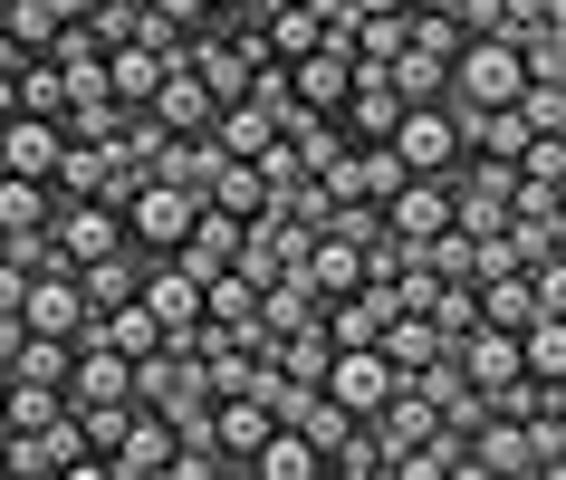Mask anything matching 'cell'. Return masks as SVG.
<instances>
[{
	"label": "cell",
	"instance_id": "obj_25",
	"mask_svg": "<svg viewBox=\"0 0 566 480\" xmlns=\"http://www.w3.org/2000/svg\"><path fill=\"white\" fill-rule=\"evenodd\" d=\"M327 471L336 480H394V442L375 432V422H346V442L327 451Z\"/></svg>",
	"mask_w": 566,
	"mask_h": 480
},
{
	"label": "cell",
	"instance_id": "obj_17",
	"mask_svg": "<svg viewBox=\"0 0 566 480\" xmlns=\"http://www.w3.org/2000/svg\"><path fill=\"white\" fill-rule=\"evenodd\" d=\"M154 116L174 125V135H211V116H221V96L202 87V67H164V87H154Z\"/></svg>",
	"mask_w": 566,
	"mask_h": 480
},
{
	"label": "cell",
	"instance_id": "obj_51",
	"mask_svg": "<svg viewBox=\"0 0 566 480\" xmlns=\"http://www.w3.org/2000/svg\"><path fill=\"white\" fill-rule=\"evenodd\" d=\"M557 211H566V182H557Z\"/></svg>",
	"mask_w": 566,
	"mask_h": 480
},
{
	"label": "cell",
	"instance_id": "obj_18",
	"mask_svg": "<svg viewBox=\"0 0 566 480\" xmlns=\"http://www.w3.org/2000/svg\"><path fill=\"white\" fill-rule=\"evenodd\" d=\"M279 135H289V145H298V164H307V174H327L336 154L356 145V135H346V116H336V106H289V116H279Z\"/></svg>",
	"mask_w": 566,
	"mask_h": 480
},
{
	"label": "cell",
	"instance_id": "obj_8",
	"mask_svg": "<svg viewBox=\"0 0 566 480\" xmlns=\"http://www.w3.org/2000/svg\"><path fill=\"white\" fill-rule=\"evenodd\" d=\"M317 182H327L336 202H394V192L413 182V164H403L394 145H346V154H336V164H327Z\"/></svg>",
	"mask_w": 566,
	"mask_h": 480
},
{
	"label": "cell",
	"instance_id": "obj_48",
	"mask_svg": "<svg viewBox=\"0 0 566 480\" xmlns=\"http://www.w3.org/2000/svg\"><path fill=\"white\" fill-rule=\"evenodd\" d=\"M0 471H10V422H0Z\"/></svg>",
	"mask_w": 566,
	"mask_h": 480
},
{
	"label": "cell",
	"instance_id": "obj_42",
	"mask_svg": "<svg viewBox=\"0 0 566 480\" xmlns=\"http://www.w3.org/2000/svg\"><path fill=\"white\" fill-rule=\"evenodd\" d=\"M20 346H30V317H20V307H0V365L20 356Z\"/></svg>",
	"mask_w": 566,
	"mask_h": 480
},
{
	"label": "cell",
	"instance_id": "obj_13",
	"mask_svg": "<svg viewBox=\"0 0 566 480\" xmlns=\"http://www.w3.org/2000/svg\"><path fill=\"white\" fill-rule=\"evenodd\" d=\"M385 231H403L413 250H422V240H442V231H451V174H413V182L385 202Z\"/></svg>",
	"mask_w": 566,
	"mask_h": 480
},
{
	"label": "cell",
	"instance_id": "obj_33",
	"mask_svg": "<svg viewBox=\"0 0 566 480\" xmlns=\"http://www.w3.org/2000/svg\"><path fill=\"white\" fill-rule=\"evenodd\" d=\"M394 87H403V106H442V96H451V59L403 49V59H394Z\"/></svg>",
	"mask_w": 566,
	"mask_h": 480
},
{
	"label": "cell",
	"instance_id": "obj_43",
	"mask_svg": "<svg viewBox=\"0 0 566 480\" xmlns=\"http://www.w3.org/2000/svg\"><path fill=\"white\" fill-rule=\"evenodd\" d=\"M30 59H39V49H20V39L0 30V87H20V67H30Z\"/></svg>",
	"mask_w": 566,
	"mask_h": 480
},
{
	"label": "cell",
	"instance_id": "obj_45",
	"mask_svg": "<svg viewBox=\"0 0 566 480\" xmlns=\"http://www.w3.org/2000/svg\"><path fill=\"white\" fill-rule=\"evenodd\" d=\"M49 20H59V30H77V20H96V0H49Z\"/></svg>",
	"mask_w": 566,
	"mask_h": 480
},
{
	"label": "cell",
	"instance_id": "obj_20",
	"mask_svg": "<svg viewBox=\"0 0 566 480\" xmlns=\"http://www.w3.org/2000/svg\"><path fill=\"white\" fill-rule=\"evenodd\" d=\"M250 480H327V451L307 442L298 422H279V432L260 442V461H250Z\"/></svg>",
	"mask_w": 566,
	"mask_h": 480
},
{
	"label": "cell",
	"instance_id": "obj_3",
	"mask_svg": "<svg viewBox=\"0 0 566 480\" xmlns=\"http://www.w3.org/2000/svg\"><path fill=\"white\" fill-rule=\"evenodd\" d=\"M394 154H403L413 174H451V164L471 154V106H461V96H442V106H403Z\"/></svg>",
	"mask_w": 566,
	"mask_h": 480
},
{
	"label": "cell",
	"instance_id": "obj_16",
	"mask_svg": "<svg viewBox=\"0 0 566 480\" xmlns=\"http://www.w3.org/2000/svg\"><path fill=\"white\" fill-rule=\"evenodd\" d=\"M240 231H250V221H231L221 202H202V221H192V240H182L174 260L192 279H221V270H240Z\"/></svg>",
	"mask_w": 566,
	"mask_h": 480
},
{
	"label": "cell",
	"instance_id": "obj_47",
	"mask_svg": "<svg viewBox=\"0 0 566 480\" xmlns=\"http://www.w3.org/2000/svg\"><path fill=\"white\" fill-rule=\"evenodd\" d=\"M0 414H10V365H0Z\"/></svg>",
	"mask_w": 566,
	"mask_h": 480
},
{
	"label": "cell",
	"instance_id": "obj_50",
	"mask_svg": "<svg viewBox=\"0 0 566 480\" xmlns=\"http://www.w3.org/2000/svg\"><path fill=\"white\" fill-rule=\"evenodd\" d=\"M211 10H240V0H211Z\"/></svg>",
	"mask_w": 566,
	"mask_h": 480
},
{
	"label": "cell",
	"instance_id": "obj_41",
	"mask_svg": "<svg viewBox=\"0 0 566 480\" xmlns=\"http://www.w3.org/2000/svg\"><path fill=\"white\" fill-rule=\"evenodd\" d=\"M154 10H164V20H174V30H211V20H221V10H211V0H154Z\"/></svg>",
	"mask_w": 566,
	"mask_h": 480
},
{
	"label": "cell",
	"instance_id": "obj_23",
	"mask_svg": "<svg viewBox=\"0 0 566 480\" xmlns=\"http://www.w3.org/2000/svg\"><path fill=\"white\" fill-rule=\"evenodd\" d=\"M145 299H154L164 327H192V317H202V279L182 270V260H154V270H145Z\"/></svg>",
	"mask_w": 566,
	"mask_h": 480
},
{
	"label": "cell",
	"instance_id": "obj_40",
	"mask_svg": "<svg viewBox=\"0 0 566 480\" xmlns=\"http://www.w3.org/2000/svg\"><path fill=\"white\" fill-rule=\"evenodd\" d=\"M260 174H269V192H289V182H298V174H307V164H298V145H289V135H279V145H269V154H260Z\"/></svg>",
	"mask_w": 566,
	"mask_h": 480
},
{
	"label": "cell",
	"instance_id": "obj_24",
	"mask_svg": "<svg viewBox=\"0 0 566 480\" xmlns=\"http://www.w3.org/2000/svg\"><path fill=\"white\" fill-rule=\"evenodd\" d=\"M211 135H221V154H269L279 145V116H269L260 96H231V106L211 116Z\"/></svg>",
	"mask_w": 566,
	"mask_h": 480
},
{
	"label": "cell",
	"instance_id": "obj_11",
	"mask_svg": "<svg viewBox=\"0 0 566 480\" xmlns=\"http://www.w3.org/2000/svg\"><path fill=\"white\" fill-rule=\"evenodd\" d=\"M174 471V414H154V404H135V422H125V442L106 451V480H164Z\"/></svg>",
	"mask_w": 566,
	"mask_h": 480
},
{
	"label": "cell",
	"instance_id": "obj_39",
	"mask_svg": "<svg viewBox=\"0 0 566 480\" xmlns=\"http://www.w3.org/2000/svg\"><path fill=\"white\" fill-rule=\"evenodd\" d=\"M518 174L528 182H566V135H537V145L518 154Z\"/></svg>",
	"mask_w": 566,
	"mask_h": 480
},
{
	"label": "cell",
	"instance_id": "obj_2",
	"mask_svg": "<svg viewBox=\"0 0 566 480\" xmlns=\"http://www.w3.org/2000/svg\"><path fill=\"white\" fill-rule=\"evenodd\" d=\"M451 96H461V106H518V96H528V59H518V39H461V59H451Z\"/></svg>",
	"mask_w": 566,
	"mask_h": 480
},
{
	"label": "cell",
	"instance_id": "obj_37",
	"mask_svg": "<svg viewBox=\"0 0 566 480\" xmlns=\"http://www.w3.org/2000/svg\"><path fill=\"white\" fill-rule=\"evenodd\" d=\"M528 299H537V317H566V250L528 270Z\"/></svg>",
	"mask_w": 566,
	"mask_h": 480
},
{
	"label": "cell",
	"instance_id": "obj_22",
	"mask_svg": "<svg viewBox=\"0 0 566 480\" xmlns=\"http://www.w3.org/2000/svg\"><path fill=\"white\" fill-rule=\"evenodd\" d=\"M528 145H537L528 106H471V154H490V164H518Z\"/></svg>",
	"mask_w": 566,
	"mask_h": 480
},
{
	"label": "cell",
	"instance_id": "obj_6",
	"mask_svg": "<svg viewBox=\"0 0 566 480\" xmlns=\"http://www.w3.org/2000/svg\"><path fill=\"white\" fill-rule=\"evenodd\" d=\"M327 394H336V404H346L356 422H375V414L394 404V394H403V365H394L385 346H336V365H327Z\"/></svg>",
	"mask_w": 566,
	"mask_h": 480
},
{
	"label": "cell",
	"instance_id": "obj_26",
	"mask_svg": "<svg viewBox=\"0 0 566 480\" xmlns=\"http://www.w3.org/2000/svg\"><path fill=\"white\" fill-rule=\"evenodd\" d=\"M480 317L509 336H528L537 327V299H528V270H500V279H480Z\"/></svg>",
	"mask_w": 566,
	"mask_h": 480
},
{
	"label": "cell",
	"instance_id": "obj_36",
	"mask_svg": "<svg viewBox=\"0 0 566 480\" xmlns=\"http://www.w3.org/2000/svg\"><path fill=\"white\" fill-rule=\"evenodd\" d=\"M518 356H528V375H547V385H566V317H537V327L518 336Z\"/></svg>",
	"mask_w": 566,
	"mask_h": 480
},
{
	"label": "cell",
	"instance_id": "obj_21",
	"mask_svg": "<svg viewBox=\"0 0 566 480\" xmlns=\"http://www.w3.org/2000/svg\"><path fill=\"white\" fill-rule=\"evenodd\" d=\"M221 164H231V154H221V135H174L154 174H164V182H182V192H202V202H211V182H221Z\"/></svg>",
	"mask_w": 566,
	"mask_h": 480
},
{
	"label": "cell",
	"instance_id": "obj_49",
	"mask_svg": "<svg viewBox=\"0 0 566 480\" xmlns=\"http://www.w3.org/2000/svg\"><path fill=\"white\" fill-rule=\"evenodd\" d=\"M413 10H461V0H413Z\"/></svg>",
	"mask_w": 566,
	"mask_h": 480
},
{
	"label": "cell",
	"instance_id": "obj_15",
	"mask_svg": "<svg viewBox=\"0 0 566 480\" xmlns=\"http://www.w3.org/2000/svg\"><path fill=\"white\" fill-rule=\"evenodd\" d=\"M394 480H471V432L461 422H432L422 442L394 451Z\"/></svg>",
	"mask_w": 566,
	"mask_h": 480
},
{
	"label": "cell",
	"instance_id": "obj_44",
	"mask_svg": "<svg viewBox=\"0 0 566 480\" xmlns=\"http://www.w3.org/2000/svg\"><path fill=\"white\" fill-rule=\"evenodd\" d=\"M20 299H30V270H20V260L0 250V307H20Z\"/></svg>",
	"mask_w": 566,
	"mask_h": 480
},
{
	"label": "cell",
	"instance_id": "obj_4",
	"mask_svg": "<svg viewBox=\"0 0 566 480\" xmlns=\"http://www.w3.org/2000/svg\"><path fill=\"white\" fill-rule=\"evenodd\" d=\"M192 221H202V192H182V182H164V174L125 202V240H135L145 260H174L182 240H192Z\"/></svg>",
	"mask_w": 566,
	"mask_h": 480
},
{
	"label": "cell",
	"instance_id": "obj_7",
	"mask_svg": "<svg viewBox=\"0 0 566 480\" xmlns=\"http://www.w3.org/2000/svg\"><path fill=\"white\" fill-rule=\"evenodd\" d=\"M20 317H30L39 336H67V346H87V336H96V299H87V279H77V270H39L30 299H20Z\"/></svg>",
	"mask_w": 566,
	"mask_h": 480
},
{
	"label": "cell",
	"instance_id": "obj_5",
	"mask_svg": "<svg viewBox=\"0 0 566 480\" xmlns=\"http://www.w3.org/2000/svg\"><path fill=\"white\" fill-rule=\"evenodd\" d=\"M59 260L67 270H87V260H106V250H125V202H106V192H59Z\"/></svg>",
	"mask_w": 566,
	"mask_h": 480
},
{
	"label": "cell",
	"instance_id": "obj_31",
	"mask_svg": "<svg viewBox=\"0 0 566 480\" xmlns=\"http://www.w3.org/2000/svg\"><path fill=\"white\" fill-rule=\"evenodd\" d=\"M442 346H451V336L432 327L422 307H403V317H394V327H385V356L403 365V375H413V365H432V356H442Z\"/></svg>",
	"mask_w": 566,
	"mask_h": 480
},
{
	"label": "cell",
	"instance_id": "obj_9",
	"mask_svg": "<svg viewBox=\"0 0 566 480\" xmlns=\"http://www.w3.org/2000/svg\"><path fill=\"white\" fill-rule=\"evenodd\" d=\"M59 154H67V116H0V174H30V182H59Z\"/></svg>",
	"mask_w": 566,
	"mask_h": 480
},
{
	"label": "cell",
	"instance_id": "obj_34",
	"mask_svg": "<svg viewBox=\"0 0 566 480\" xmlns=\"http://www.w3.org/2000/svg\"><path fill=\"white\" fill-rule=\"evenodd\" d=\"M528 480H566V414H528Z\"/></svg>",
	"mask_w": 566,
	"mask_h": 480
},
{
	"label": "cell",
	"instance_id": "obj_27",
	"mask_svg": "<svg viewBox=\"0 0 566 480\" xmlns=\"http://www.w3.org/2000/svg\"><path fill=\"white\" fill-rule=\"evenodd\" d=\"M211 202L231 211V221H260V211H269V174H260V154H231V164H221V182H211Z\"/></svg>",
	"mask_w": 566,
	"mask_h": 480
},
{
	"label": "cell",
	"instance_id": "obj_28",
	"mask_svg": "<svg viewBox=\"0 0 566 480\" xmlns=\"http://www.w3.org/2000/svg\"><path fill=\"white\" fill-rule=\"evenodd\" d=\"M307 270H317V289H327V299H346V289L365 279V250H356L346 231H317V240H307Z\"/></svg>",
	"mask_w": 566,
	"mask_h": 480
},
{
	"label": "cell",
	"instance_id": "obj_14",
	"mask_svg": "<svg viewBox=\"0 0 566 480\" xmlns=\"http://www.w3.org/2000/svg\"><path fill=\"white\" fill-rule=\"evenodd\" d=\"M289 87H298V106H346V87H356V49H346V39H317L307 59H289Z\"/></svg>",
	"mask_w": 566,
	"mask_h": 480
},
{
	"label": "cell",
	"instance_id": "obj_29",
	"mask_svg": "<svg viewBox=\"0 0 566 480\" xmlns=\"http://www.w3.org/2000/svg\"><path fill=\"white\" fill-rule=\"evenodd\" d=\"M96 327H106V346H125V356H154V346L174 336L164 317H154V299H125V307H106Z\"/></svg>",
	"mask_w": 566,
	"mask_h": 480
},
{
	"label": "cell",
	"instance_id": "obj_35",
	"mask_svg": "<svg viewBox=\"0 0 566 480\" xmlns=\"http://www.w3.org/2000/svg\"><path fill=\"white\" fill-rule=\"evenodd\" d=\"M422 317H432V327H442V336H451V346H461V336H471V327H480V289H471V279H442V299L422 307Z\"/></svg>",
	"mask_w": 566,
	"mask_h": 480
},
{
	"label": "cell",
	"instance_id": "obj_19",
	"mask_svg": "<svg viewBox=\"0 0 566 480\" xmlns=\"http://www.w3.org/2000/svg\"><path fill=\"white\" fill-rule=\"evenodd\" d=\"M164 49H154V39H125V49H106V87L125 96V106H154V87H164Z\"/></svg>",
	"mask_w": 566,
	"mask_h": 480
},
{
	"label": "cell",
	"instance_id": "obj_1",
	"mask_svg": "<svg viewBox=\"0 0 566 480\" xmlns=\"http://www.w3.org/2000/svg\"><path fill=\"white\" fill-rule=\"evenodd\" d=\"M10 471L20 480H106V451L87 442V422H77V404H67L59 422H39V432H10Z\"/></svg>",
	"mask_w": 566,
	"mask_h": 480
},
{
	"label": "cell",
	"instance_id": "obj_38",
	"mask_svg": "<svg viewBox=\"0 0 566 480\" xmlns=\"http://www.w3.org/2000/svg\"><path fill=\"white\" fill-rule=\"evenodd\" d=\"M10 39H20V49H49V39H59L49 0H10Z\"/></svg>",
	"mask_w": 566,
	"mask_h": 480
},
{
	"label": "cell",
	"instance_id": "obj_46",
	"mask_svg": "<svg viewBox=\"0 0 566 480\" xmlns=\"http://www.w3.org/2000/svg\"><path fill=\"white\" fill-rule=\"evenodd\" d=\"M356 10H413V0H356Z\"/></svg>",
	"mask_w": 566,
	"mask_h": 480
},
{
	"label": "cell",
	"instance_id": "obj_30",
	"mask_svg": "<svg viewBox=\"0 0 566 480\" xmlns=\"http://www.w3.org/2000/svg\"><path fill=\"white\" fill-rule=\"evenodd\" d=\"M260 10H269V49H279V59H307V49L327 39V20H317L307 0H260Z\"/></svg>",
	"mask_w": 566,
	"mask_h": 480
},
{
	"label": "cell",
	"instance_id": "obj_10",
	"mask_svg": "<svg viewBox=\"0 0 566 480\" xmlns=\"http://www.w3.org/2000/svg\"><path fill=\"white\" fill-rule=\"evenodd\" d=\"M403 317V299H394V279H356L346 299H327V336L336 346H385V327Z\"/></svg>",
	"mask_w": 566,
	"mask_h": 480
},
{
	"label": "cell",
	"instance_id": "obj_12",
	"mask_svg": "<svg viewBox=\"0 0 566 480\" xmlns=\"http://www.w3.org/2000/svg\"><path fill=\"white\" fill-rule=\"evenodd\" d=\"M346 135L356 145H394V125H403V87H394V67H356V87H346Z\"/></svg>",
	"mask_w": 566,
	"mask_h": 480
},
{
	"label": "cell",
	"instance_id": "obj_32",
	"mask_svg": "<svg viewBox=\"0 0 566 480\" xmlns=\"http://www.w3.org/2000/svg\"><path fill=\"white\" fill-rule=\"evenodd\" d=\"M20 106H30V116H67V106H77V96H67V67L49 59V49L20 67Z\"/></svg>",
	"mask_w": 566,
	"mask_h": 480
}]
</instances>
